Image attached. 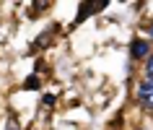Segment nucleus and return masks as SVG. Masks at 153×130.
<instances>
[{
  "instance_id": "1",
  "label": "nucleus",
  "mask_w": 153,
  "mask_h": 130,
  "mask_svg": "<svg viewBox=\"0 0 153 130\" xmlns=\"http://www.w3.org/2000/svg\"><path fill=\"white\" fill-rule=\"evenodd\" d=\"M137 99H140L143 107L153 109V78H148V81H143L137 86Z\"/></svg>"
},
{
  "instance_id": "2",
  "label": "nucleus",
  "mask_w": 153,
  "mask_h": 130,
  "mask_svg": "<svg viewBox=\"0 0 153 130\" xmlns=\"http://www.w3.org/2000/svg\"><path fill=\"white\" fill-rule=\"evenodd\" d=\"M130 55H132V57H145V55H148V42L135 39L132 44H130Z\"/></svg>"
},
{
  "instance_id": "3",
  "label": "nucleus",
  "mask_w": 153,
  "mask_h": 130,
  "mask_svg": "<svg viewBox=\"0 0 153 130\" xmlns=\"http://www.w3.org/2000/svg\"><path fill=\"white\" fill-rule=\"evenodd\" d=\"M24 89H26V91H31V89H39V78H36V75H29V78L24 81Z\"/></svg>"
},
{
  "instance_id": "4",
  "label": "nucleus",
  "mask_w": 153,
  "mask_h": 130,
  "mask_svg": "<svg viewBox=\"0 0 153 130\" xmlns=\"http://www.w3.org/2000/svg\"><path fill=\"white\" fill-rule=\"evenodd\" d=\"M145 73L148 78H153V57H148V63H145Z\"/></svg>"
},
{
  "instance_id": "6",
  "label": "nucleus",
  "mask_w": 153,
  "mask_h": 130,
  "mask_svg": "<svg viewBox=\"0 0 153 130\" xmlns=\"http://www.w3.org/2000/svg\"><path fill=\"white\" fill-rule=\"evenodd\" d=\"M151 37H153V24H151Z\"/></svg>"
},
{
  "instance_id": "5",
  "label": "nucleus",
  "mask_w": 153,
  "mask_h": 130,
  "mask_svg": "<svg viewBox=\"0 0 153 130\" xmlns=\"http://www.w3.org/2000/svg\"><path fill=\"white\" fill-rule=\"evenodd\" d=\"M5 130H18V122H16V120H8V125H5Z\"/></svg>"
}]
</instances>
